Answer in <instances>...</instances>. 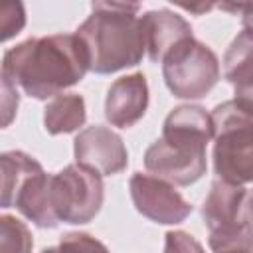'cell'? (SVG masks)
<instances>
[{"mask_svg":"<svg viewBox=\"0 0 253 253\" xmlns=\"http://www.w3.org/2000/svg\"><path fill=\"white\" fill-rule=\"evenodd\" d=\"M89 69V51L77 34L28 38L4 51L2 79L38 101L77 85Z\"/></svg>","mask_w":253,"mask_h":253,"instance_id":"obj_1","label":"cell"},{"mask_svg":"<svg viewBox=\"0 0 253 253\" xmlns=\"http://www.w3.org/2000/svg\"><path fill=\"white\" fill-rule=\"evenodd\" d=\"M211 138V115L202 105H178L166 115L160 138L146 148L144 166L174 186L196 184L206 174V146Z\"/></svg>","mask_w":253,"mask_h":253,"instance_id":"obj_2","label":"cell"},{"mask_svg":"<svg viewBox=\"0 0 253 253\" xmlns=\"http://www.w3.org/2000/svg\"><path fill=\"white\" fill-rule=\"evenodd\" d=\"M138 4L93 2L91 16L77 28L89 51V69L97 75L134 67L146 53Z\"/></svg>","mask_w":253,"mask_h":253,"instance_id":"obj_3","label":"cell"},{"mask_svg":"<svg viewBox=\"0 0 253 253\" xmlns=\"http://www.w3.org/2000/svg\"><path fill=\"white\" fill-rule=\"evenodd\" d=\"M2 164V208H16L40 229H53L59 219L51 206V176L22 150H8Z\"/></svg>","mask_w":253,"mask_h":253,"instance_id":"obj_4","label":"cell"},{"mask_svg":"<svg viewBox=\"0 0 253 253\" xmlns=\"http://www.w3.org/2000/svg\"><path fill=\"white\" fill-rule=\"evenodd\" d=\"M213 172L235 186L253 182V113L235 99L213 107Z\"/></svg>","mask_w":253,"mask_h":253,"instance_id":"obj_5","label":"cell"},{"mask_svg":"<svg viewBox=\"0 0 253 253\" xmlns=\"http://www.w3.org/2000/svg\"><path fill=\"white\" fill-rule=\"evenodd\" d=\"M215 51L196 38L180 42L162 59V77L168 91L178 99H202L219 81Z\"/></svg>","mask_w":253,"mask_h":253,"instance_id":"obj_6","label":"cell"},{"mask_svg":"<svg viewBox=\"0 0 253 253\" xmlns=\"http://www.w3.org/2000/svg\"><path fill=\"white\" fill-rule=\"evenodd\" d=\"M249 192L243 186L215 178L202 202V219L208 227V245L217 249L235 241H253V223L247 213Z\"/></svg>","mask_w":253,"mask_h":253,"instance_id":"obj_7","label":"cell"},{"mask_svg":"<svg viewBox=\"0 0 253 253\" xmlns=\"http://www.w3.org/2000/svg\"><path fill=\"white\" fill-rule=\"evenodd\" d=\"M105 200L99 172L81 164H67L51 176V206L59 221L83 225L97 217Z\"/></svg>","mask_w":253,"mask_h":253,"instance_id":"obj_8","label":"cell"},{"mask_svg":"<svg viewBox=\"0 0 253 253\" xmlns=\"http://www.w3.org/2000/svg\"><path fill=\"white\" fill-rule=\"evenodd\" d=\"M130 200L140 215L160 225L182 223L192 213V204L174 188V184L152 176L134 172L128 180Z\"/></svg>","mask_w":253,"mask_h":253,"instance_id":"obj_9","label":"cell"},{"mask_svg":"<svg viewBox=\"0 0 253 253\" xmlns=\"http://www.w3.org/2000/svg\"><path fill=\"white\" fill-rule=\"evenodd\" d=\"M73 154L77 164L101 176L119 174L128 166V150L121 134L103 125L83 128L73 140Z\"/></svg>","mask_w":253,"mask_h":253,"instance_id":"obj_10","label":"cell"},{"mask_svg":"<svg viewBox=\"0 0 253 253\" xmlns=\"http://www.w3.org/2000/svg\"><path fill=\"white\" fill-rule=\"evenodd\" d=\"M148 109V83L144 73L123 75L111 83L105 97V117L113 126H134Z\"/></svg>","mask_w":253,"mask_h":253,"instance_id":"obj_11","label":"cell"},{"mask_svg":"<svg viewBox=\"0 0 253 253\" xmlns=\"http://www.w3.org/2000/svg\"><path fill=\"white\" fill-rule=\"evenodd\" d=\"M140 20L146 40V53L154 63H162L172 47L188 38H194L190 22L172 10H148L140 16Z\"/></svg>","mask_w":253,"mask_h":253,"instance_id":"obj_12","label":"cell"},{"mask_svg":"<svg viewBox=\"0 0 253 253\" xmlns=\"http://www.w3.org/2000/svg\"><path fill=\"white\" fill-rule=\"evenodd\" d=\"M223 79L233 91L253 89V30H241L223 53Z\"/></svg>","mask_w":253,"mask_h":253,"instance_id":"obj_13","label":"cell"},{"mask_svg":"<svg viewBox=\"0 0 253 253\" xmlns=\"http://www.w3.org/2000/svg\"><path fill=\"white\" fill-rule=\"evenodd\" d=\"M85 99L77 93H61L43 109V128L47 134H69L85 125Z\"/></svg>","mask_w":253,"mask_h":253,"instance_id":"obj_14","label":"cell"},{"mask_svg":"<svg viewBox=\"0 0 253 253\" xmlns=\"http://www.w3.org/2000/svg\"><path fill=\"white\" fill-rule=\"evenodd\" d=\"M0 243L2 253H32V231L14 215H0Z\"/></svg>","mask_w":253,"mask_h":253,"instance_id":"obj_15","label":"cell"},{"mask_svg":"<svg viewBox=\"0 0 253 253\" xmlns=\"http://www.w3.org/2000/svg\"><path fill=\"white\" fill-rule=\"evenodd\" d=\"M42 253H109L107 245L85 231H69L61 235L57 245L42 249Z\"/></svg>","mask_w":253,"mask_h":253,"instance_id":"obj_16","label":"cell"},{"mask_svg":"<svg viewBox=\"0 0 253 253\" xmlns=\"http://www.w3.org/2000/svg\"><path fill=\"white\" fill-rule=\"evenodd\" d=\"M26 26V10L22 2H10L0 8V28H2V42L18 36Z\"/></svg>","mask_w":253,"mask_h":253,"instance_id":"obj_17","label":"cell"},{"mask_svg":"<svg viewBox=\"0 0 253 253\" xmlns=\"http://www.w3.org/2000/svg\"><path fill=\"white\" fill-rule=\"evenodd\" d=\"M164 253H206L202 243L188 231L174 229L164 235Z\"/></svg>","mask_w":253,"mask_h":253,"instance_id":"obj_18","label":"cell"},{"mask_svg":"<svg viewBox=\"0 0 253 253\" xmlns=\"http://www.w3.org/2000/svg\"><path fill=\"white\" fill-rule=\"evenodd\" d=\"M18 105H20V95H18V89L14 83H10L8 79H2V113H4V121L2 125L8 126L18 111Z\"/></svg>","mask_w":253,"mask_h":253,"instance_id":"obj_19","label":"cell"},{"mask_svg":"<svg viewBox=\"0 0 253 253\" xmlns=\"http://www.w3.org/2000/svg\"><path fill=\"white\" fill-rule=\"evenodd\" d=\"M225 10H233V12H241V22L245 30H253V4H237V6H221Z\"/></svg>","mask_w":253,"mask_h":253,"instance_id":"obj_20","label":"cell"},{"mask_svg":"<svg viewBox=\"0 0 253 253\" xmlns=\"http://www.w3.org/2000/svg\"><path fill=\"white\" fill-rule=\"evenodd\" d=\"M213 253H253V241H235L213 249Z\"/></svg>","mask_w":253,"mask_h":253,"instance_id":"obj_21","label":"cell"},{"mask_svg":"<svg viewBox=\"0 0 253 253\" xmlns=\"http://www.w3.org/2000/svg\"><path fill=\"white\" fill-rule=\"evenodd\" d=\"M247 213H249V219H251V223H253V190H251L249 196H247Z\"/></svg>","mask_w":253,"mask_h":253,"instance_id":"obj_22","label":"cell"},{"mask_svg":"<svg viewBox=\"0 0 253 253\" xmlns=\"http://www.w3.org/2000/svg\"><path fill=\"white\" fill-rule=\"evenodd\" d=\"M184 10H190V12H204V10H210L211 6H182Z\"/></svg>","mask_w":253,"mask_h":253,"instance_id":"obj_23","label":"cell"}]
</instances>
